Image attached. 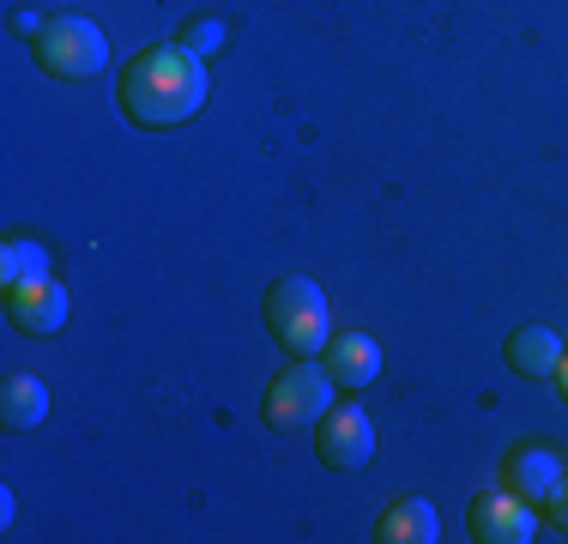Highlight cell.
Segmentation results:
<instances>
[{
    "label": "cell",
    "mask_w": 568,
    "mask_h": 544,
    "mask_svg": "<svg viewBox=\"0 0 568 544\" xmlns=\"http://www.w3.org/2000/svg\"><path fill=\"white\" fill-rule=\"evenodd\" d=\"M7 315H12L19 333H31V339L61 333V326H67V291H61V279L49 272V279L12 284V291H7Z\"/></svg>",
    "instance_id": "cell-8"
},
{
    "label": "cell",
    "mask_w": 568,
    "mask_h": 544,
    "mask_svg": "<svg viewBox=\"0 0 568 544\" xmlns=\"http://www.w3.org/2000/svg\"><path fill=\"white\" fill-rule=\"evenodd\" d=\"M550 521L568 533V478H562V490H557V502H550Z\"/></svg>",
    "instance_id": "cell-15"
},
{
    "label": "cell",
    "mask_w": 568,
    "mask_h": 544,
    "mask_svg": "<svg viewBox=\"0 0 568 544\" xmlns=\"http://www.w3.org/2000/svg\"><path fill=\"white\" fill-rule=\"evenodd\" d=\"M315 454H321V466L327 472H363L375 460V417L363 412L357 400H345V405H327V417L315 424Z\"/></svg>",
    "instance_id": "cell-5"
},
{
    "label": "cell",
    "mask_w": 568,
    "mask_h": 544,
    "mask_svg": "<svg viewBox=\"0 0 568 544\" xmlns=\"http://www.w3.org/2000/svg\"><path fill=\"white\" fill-rule=\"evenodd\" d=\"M562 478H568V466L550 454V447H538V442L508 447V460H503V484L520 502H532V508H550V502H557V490H562Z\"/></svg>",
    "instance_id": "cell-7"
},
{
    "label": "cell",
    "mask_w": 568,
    "mask_h": 544,
    "mask_svg": "<svg viewBox=\"0 0 568 544\" xmlns=\"http://www.w3.org/2000/svg\"><path fill=\"white\" fill-rule=\"evenodd\" d=\"M49 417V387L37 375H7L0 387V424L7 430H37Z\"/></svg>",
    "instance_id": "cell-12"
},
{
    "label": "cell",
    "mask_w": 568,
    "mask_h": 544,
    "mask_svg": "<svg viewBox=\"0 0 568 544\" xmlns=\"http://www.w3.org/2000/svg\"><path fill=\"white\" fill-rule=\"evenodd\" d=\"M333 405V375L321 370L315 357H296L291 370H278L266 381V400H261V417L273 430H308L321 424Z\"/></svg>",
    "instance_id": "cell-4"
},
{
    "label": "cell",
    "mask_w": 568,
    "mask_h": 544,
    "mask_svg": "<svg viewBox=\"0 0 568 544\" xmlns=\"http://www.w3.org/2000/svg\"><path fill=\"white\" fill-rule=\"evenodd\" d=\"M115 98H121V115L133 128H182L206 103V61L182 37L175 43H152L128 61Z\"/></svg>",
    "instance_id": "cell-1"
},
{
    "label": "cell",
    "mask_w": 568,
    "mask_h": 544,
    "mask_svg": "<svg viewBox=\"0 0 568 544\" xmlns=\"http://www.w3.org/2000/svg\"><path fill=\"white\" fill-rule=\"evenodd\" d=\"M31 54H37V67L55 73V79H98L103 67H110V37H103L85 12H55V19H43Z\"/></svg>",
    "instance_id": "cell-3"
},
{
    "label": "cell",
    "mask_w": 568,
    "mask_h": 544,
    "mask_svg": "<svg viewBox=\"0 0 568 544\" xmlns=\"http://www.w3.org/2000/svg\"><path fill=\"white\" fill-rule=\"evenodd\" d=\"M266 326H273V339L291 357H321L327 339H333L327 291H321L315 279H303V272L273 279V291H266Z\"/></svg>",
    "instance_id": "cell-2"
},
{
    "label": "cell",
    "mask_w": 568,
    "mask_h": 544,
    "mask_svg": "<svg viewBox=\"0 0 568 544\" xmlns=\"http://www.w3.org/2000/svg\"><path fill=\"white\" fill-rule=\"evenodd\" d=\"M550 381H557V393H562V405H568V351H562V363H557V375H550Z\"/></svg>",
    "instance_id": "cell-16"
},
{
    "label": "cell",
    "mask_w": 568,
    "mask_h": 544,
    "mask_svg": "<svg viewBox=\"0 0 568 544\" xmlns=\"http://www.w3.org/2000/svg\"><path fill=\"white\" fill-rule=\"evenodd\" d=\"M31 279H49V249L37 236H7L0 242V291L31 284Z\"/></svg>",
    "instance_id": "cell-13"
},
{
    "label": "cell",
    "mask_w": 568,
    "mask_h": 544,
    "mask_svg": "<svg viewBox=\"0 0 568 544\" xmlns=\"http://www.w3.org/2000/svg\"><path fill=\"white\" fill-rule=\"evenodd\" d=\"M557 363H562V339L550 326H514L508 333V370L545 381V375H557Z\"/></svg>",
    "instance_id": "cell-11"
},
{
    "label": "cell",
    "mask_w": 568,
    "mask_h": 544,
    "mask_svg": "<svg viewBox=\"0 0 568 544\" xmlns=\"http://www.w3.org/2000/svg\"><path fill=\"white\" fill-rule=\"evenodd\" d=\"M466 521H471V538L478 544H532L538 538V508L520 502L514 490H484Z\"/></svg>",
    "instance_id": "cell-6"
},
{
    "label": "cell",
    "mask_w": 568,
    "mask_h": 544,
    "mask_svg": "<svg viewBox=\"0 0 568 544\" xmlns=\"http://www.w3.org/2000/svg\"><path fill=\"white\" fill-rule=\"evenodd\" d=\"M182 43L200 54V61H206V54H219L224 43H230V24L224 19H187L182 24Z\"/></svg>",
    "instance_id": "cell-14"
},
{
    "label": "cell",
    "mask_w": 568,
    "mask_h": 544,
    "mask_svg": "<svg viewBox=\"0 0 568 544\" xmlns=\"http://www.w3.org/2000/svg\"><path fill=\"white\" fill-rule=\"evenodd\" d=\"M327 375H333V387H345V393L375 387V375H382V345H375L369 333L327 339Z\"/></svg>",
    "instance_id": "cell-9"
},
{
    "label": "cell",
    "mask_w": 568,
    "mask_h": 544,
    "mask_svg": "<svg viewBox=\"0 0 568 544\" xmlns=\"http://www.w3.org/2000/svg\"><path fill=\"white\" fill-rule=\"evenodd\" d=\"M436 538H442V521L424 496H405L375 521V544H436Z\"/></svg>",
    "instance_id": "cell-10"
}]
</instances>
